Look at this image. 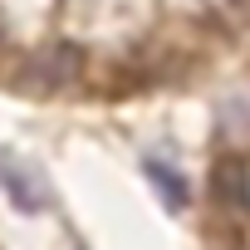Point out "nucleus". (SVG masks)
I'll list each match as a JSON object with an SVG mask.
<instances>
[{"label": "nucleus", "instance_id": "3", "mask_svg": "<svg viewBox=\"0 0 250 250\" xmlns=\"http://www.w3.org/2000/svg\"><path fill=\"white\" fill-rule=\"evenodd\" d=\"M79 69H83V54H79L74 44H59L54 54H44V79H49V88L74 83V79H79Z\"/></svg>", "mask_w": 250, "mask_h": 250}, {"label": "nucleus", "instance_id": "1", "mask_svg": "<svg viewBox=\"0 0 250 250\" xmlns=\"http://www.w3.org/2000/svg\"><path fill=\"white\" fill-rule=\"evenodd\" d=\"M0 191H5L10 206H20V211H44V187H40L35 172H30L20 157H10V152H0Z\"/></svg>", "mask_w": 250, "mask_h": 250}, {"label": "nucleus", "instance_id": "2", "mask_svg": "<svg viewBox=\"0 0 250 250\" xmlns=\"http://www.w3.org/2000/svg\"><path fill=\"white\" fill-rule=\"evenodd\" d=\"M211 191H216V201H226L230 211H245V206H250V172H245V162H240V157H221L216 172H211Z\"/></svg>", "mask_w": 250, "mask_h": 250}, {"label": "nucleus", "instance_id": "4", "mask_svg": "<svg viewBox=\"0 0 250 250\" xmlns=\"http://www.w3.org/2000/svg\"><path fill=\"white\" fill-rule=\"evenodd\" d=\"M147 177L157 182V191H162V201H167L172 211H182V206H187V187H182V172H172V167H162V162H147Z\"/></svg>", "mask_w": 250, "mask_h": 250}]
</instances>
